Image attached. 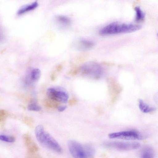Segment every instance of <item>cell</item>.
<instances>
[{"mask_svg":"<svg viewBox=\"0 0 158 158\" xmlns=\"http://www.w3.org/2000/svg\"><path fill=\"white\" fill-rule=\"evenodd\" d=\"M141 27V26L139 25L113 22L101 29L99 34L102 35H105L131 33L140 30Z\"/></svg>","mask_w":158,"mask_h":158,"instance_id":"1","label":"cell"},{"mask_svg":"<svg viewBox=\"0 0 158 158\" xmlns=\"http://www.w3.org/2000/svg\"><path fill=\"white\" fill-rule=\"evenodd\" d=\"M35 133L39 142L42 146L57 153H61L62 148L56 141L47 131L41 125L35 128Z\"/></svg>","mask_w":158,"mask_h":158,"instance_id":"2","label":"cell"},{"mask_svg":"<svg viewBox=\"0 0 158 158\" xmlns=\"http://www.w3.org/2000/svg\"><path fill=\"white\" fill-rule=\"evenodd\" d=\"M68 145L70 154L75 158H90L94 156L95 153L94 148L91 145H82L75 140H69Z\"/></svg>","mask_w":158,"mask_h":158,"instance_id":"3","label":"cell"},{"mask_svg":"<svg viewBox=\"0 0 158 158\" xmlns=\"http://www.w3.org/2000/svg\"><path fill=\"white\" fill-rule=\"evenodd\" d=\"M80 71L83 76L91 79H98L102 75L103 69L98 63L90 61L85 63L81 67Z\"/></svg>","mask_w":158,"mask_h":158,"instance_id":"4","label":"cell"},{"mask_svg":"<svg viewBox=\"0 0 158 158\" xmlns=\"http://www.w3.org/2000/svg\"><path fill=\"white\" fill-rule=\"evenodd\" d=\"M48 98L58 103H66L68 102L69 95L63 88L59 86L51 87L47 91Z\"/></svg>","mask_w":158,"mask_h":158,"instance_id":"5","label":"cell"},{"mask_svg":"<svg viewBox=\"0 0 158 158\" xmlns=\"http://www.w3.org/2000/svg\"><path fill=\"white\" fill-rule=\"evenodd\" d=\"M105 145L108 148L117 150L129 151L138 148L140 144L135 142H113L107 143Z\"/></svg>","mask_w":158,"mask_h":158,"instance_id":"6","label":"cell"},{"mask_svg":"<svg viewBox=\"0 0 158 158\" xmlns=\"http://www.w3.org/2000/svg\"><path fill=\"white\" fill-rule=\"evenodd\" d=\"M110 139H119L127 140H135L143 139V136L134 131H124L111 133L108 135Z\"/></svg>","mask_w":158,"mask_h":158,"instance_id":"7","label":"cell"},{"mask_svg":"<svg viewBox=\"0 0 158 158\" xmlns=\"http://www.w3.org/2000/svg\"><path fill=\"white\" fill-rule=\"evenodd\" d=\"M25 144L29 153H33L37 152L38 147L34 142L30 136L27 134H25L23 137Z\"/></svg>","mask_w":158,"mask_h":158,"instance_id":"8","label":"cell"},{"mask_svg":"<svg viewBox=\"0 0 158 158\" xmlns=\"http://www.w3.org/2000/svg\"><path fill=\"white\" fill-rule=\"evenodd\" d=\"M37 2H34L30 4L24 5L20 8L17 12V14L21 15L36 8L38 6Z\"/></svg>","mask_w":158,"mask_h":158,"instance_id":"9","label":"cell"},{"mask_svg":"<svg viewBox=\"0 0 158 158\" xmlns=\"http://www.w3.org/2000/svg\"><path fill=\"white\" fill-rule=\"evenodd\" d=\"M138 102L139 108L143 113H148L156 110V108L150 107L145 104L142 99H139Z\"/></svg>","mask_w":158,"mask_h":158,"instance_id":"10","label":"cell"},{"mask_svg":"<svg viewBox=\"0 0 158 158\" xmlns=\"http://www.w3.org/2000/svg\"><path fill=\"white\" fill-rule=\"evenodd\" d=\"M154 155L153 149L149 147H146L143 148L140 154L141 157L144 158H153Z\"/></svg>","mask_w":158,"mask_h":158,"instance_id":"11","label":"cell"},{"mask_svg":"<svg viewBox=\"0 0 158 158\" xmlns=\"http://www.w3.org/2000/svg\"><path fill=\"white\" fill-rule=\"evenodd\" d=\"M30 80L32 82L38 81L41 76L40 70L38 68H34L31 70L29 74Z\"/></svg>","mask_w":158,"mask_h":158,"instance_id":"12","label":"cell"},{"mask_svg":"<svg viewBox=\"0 0 158 158\" xmlns=\"http://www.w3.org/2000/svg\"><path fill=\"white\" fill-rule=\"evenodd\" d=\"M94 45V43L92 41L82 39L79 42V46L80 48L83 49H88L92 48Z\"/></svg>","mask_w":158,"mask_h":158,"instance_id":"13","label":"cell"},{"mask_svg":"<svg viewBox=\"0 0 158 158\" xmlns=\"http://www.w3.org/2000/svg\"><path fill=\"white\" fill-rule=\"evenodd\" d=\"M134 10L135 12V20L136 22L141 21L144 20L145 14L139 6L135 7Z\"/></svg>","mask_w":158,"mask_h":158,"instance_id":"14","label":"cell"},{"mask_svg":"<svg viewBox=\"0 0 158 158\" xmlns=\"http://www.w3.org/2000/svg\"><path fill=\"white\" fill-rule=\"evenodd\" d=\"M56 20L60 24L64 26L69 25L71 23V20L69 17L63 15L57 16L56 17Z\"/></svg>","mask_w":158,"mask_h":158,"instance_id":"15","label":"cell"},{"mask_svg":"<svg viewBox=\"0 0 158 158\" xmlns=\"http://www.w3.org/2000/svg\"><path fill=\"white\" fill-rule=\"evenodd\" d=\"M28 110L34 111H39L41 110V107L35 102L30 103L27 106Z\"/></svg>","mask_w":158,"mask_h":158,"instance_id":"16","label":"cell"},{"mask_svg":"<svg viewBox=\"0 0 158 158\" xmlns=\"http://www.w3.org/2000/svg\"><path fill=\"white\" fill-rule=\"evenodd\" d=\"M45 105L50 107H57L58 106V102L52 100L48 98L45 101Z\"/></svg>","mask_w":158,"mask_h":158,"instance_id":"17","label":"cell"},{"mask_svg":"<svg viewBox=\"0 0 158 158\" xmlns=\"http://www.w3.org/2000/svg\"><path fill=\"white\" fill-rule=\"evenodd\" d=\"M0 140L6 142L12 143L15 140L14 137L4 135H0Z\"/></svg>","mask_w":158,"mask_h":158,"instance_id":"18","label":"cell"},{"mask_svg":"<svg viewBox=\"0 0 158 158\" xmlns=\"http://www.w3.org/2000/svg\"><path fill=\"white\" fill-rule=\"evenodd\" d=\"M7 113L5 110H0V122L3 121L7 117Z\"/></svg>","mask_w":158,"mask_h":158,"instance_id":"19","label":"cell"},{"mask_svg":"<svg viewBox=\"0 0 158 158\" xmlns=\"http://www.w3.org/2000/svg\"><path fill=\"white\" fill-rule=\"evenodd\" d=\"M58 110L60 112H62L64 110L67 108L66 106H59L57 107Z\"/></svg>","mask_w":158,"mask_h":158,"instance_id":"20","label":"cell"},{"mask_svg":"<svg viewBox=\"0 0 158 158\" xmlns=\"http://www.w3.org/2000/svg\"><path fill=\"white\" fill-rule=\"evenodd\" d=\"M77 102L76 100L75 99H72L69 101V103L70 105H73L75 104Z\"/></svg>","mask_w":158,"mask_h":158,"instance_id":"21","label":"cell"}]
</instances>
